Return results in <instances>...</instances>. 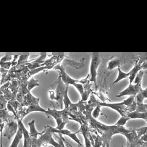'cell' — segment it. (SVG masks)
Segmentation results:
<instances>
[{
    "mask_svg": "<svg viewBox=\"0 0 147 147\" xmlns=\"http://www.w3.org/2000/svg\"><path fill=\"white\" fill-rule=\"evenodd\" d=\"M141 90H142V88H141V83L138 84H129V86L125 89L121 91L119 94L116 95V96L122 97L125 96H134L136 97L141 92Z\"/></svg>",
    "mask_w": 147,
    "mask_h": 147,
    "instance_id": "5b68a950",
    "label": "cell"
},
{
    "mask_svg": "<svg viewBox=\"0 0 147 147\" xmlns=\"http://www.w3.org/2000/svg\"><path fill=\"white\" fill-rule=\"evenodd\" d=\"M47 127H48L49 129L50 130V131L52 132V134H62V136L63 135L67 136H69L70 138H71L73 141H76V142L77 143V144H78L80 146H84L82 144V143L80 142V139H79V138L77 137V136H76V134H77V133H78V131L77 133H72L71 131H70L69 130H67V129L58 130V129H57L56 127H53L50 125H47Z\"/></svg>",
    "mask_w": 147,
    "mask_h": 147,
    "instance_id": "52a82bcc",
    "label": "cell"
},
{
    "mask_svg": "<svg viewBox=\"0 0 147 147\" xmlns=\"http://www.w3.org/2000/svg\"><path fill=\"white\" fill-rule=\"evenodd\" d=\"M101 62H102V59L100 58L99 55L98 54H94L91 55V65H90V82L94 83L95 84L96 87L97 86L96 85V78L97 75H98V68L99 66L100 65ZM97 88V87H96Z\"/></svg>",
    "mask_w": 147,
    "mask_h": 147,
    "instance_id": "277c9868",
    "label": "cell"
},
{
    "mask_svg": "<svg viewBox=\"0 0 147 147\" xmlns=\"http://www.w3.org/2000/svg\"><path fill=\"white\" fill-rule=\"evenodd\" d=\"M49 99L51 101H53L55 99V91L53 90H51V91H49Z\"/></svg>",
    "mask_w": 147,
    "mask_h": 147,
    "instance_id": "44dd1931",
    "label": "cell"
},
{
    "mask_svg": "<svg viewBox=\"0 0 147 147\" xmlns=\"http://www.w3.org/2000/svg\"><path fill=\"white\" fill-rule=\"evenodd\" d=\"M141 70H147V60L141 64Z\"/></svg>",
    "mask_w": 147,
    "mask_h": 147,
    "instance_id": "7402d4cb",
    "label": "cell"
},
{
    "mask_svg": "<svg viewBox=\"0 0 147 147\" xmlns=\"http://www.w3.org/2000/svg\"><path fill=\"white\" fill-rule=\"evenodd\" d=\"M122 147H124V146H122Z\"/></svg>",
    "mask_w": 147,
    "mask_h": 147,
    "instance_id": "484cf974",
    "label": "cell"
},
{
    "mask_svg": "<svg viewBox=\"0 0 147 147\" xmlns=\"http://www.w3.org/2000/svg\"><path fill=\"white\" fill-rule=\"evenodd\" d=\"M131 58H129L127 57H116L114 59H110L107 63V69L108 71H112L115 67H120L121 65L126 63L127 62H130L129 59Z\"/></svg>",
    "mask_w": 147,
    "mask_h": 147,
    "instance_id": "ba28073f",
    "label": "cell"
},
{
    "mask_svg": "<svg viewBox=\"0 0 147 147\" xmlns=\"http://www.w3.org/2000/svg\"><path fill=\"white\" fill-rule=\"evenodd\" d=\"M1 68L5 69L6 70H9L12 68V62H0Z\"/></svg>",
    "mask_w": 147,
    "mask_h": 147,
    "instance_id": "d6986e66",
    "label": "cell"
},
{
    "mask_svg": "<svg viewBox=\"0 0 147 147\" xmlns=\"http://www.w3.org/2000/svg\"><path fill=\"white\" fill-rule=\"evenodd\" d=\"M85 57H83L80 62H78L74 60H72V59H70L69 58H65L61 64L63 66L64 65H70V66L73 67V68L80 70V69H82L85 67V62H85Z\"/></svg>",
    "mask_w": 147,
    "mask_h": 147,
    "instance_id": "9c48e42d",
    "label": "cell"
},
{
    "mask_svg": "<svg viewBox=\"0 0 147 147\" xmlns=\"http://www.w3.org/2000/svg\"><path fill=\"white\" fill-rule=\"evenodd\" d=\"M48 147H54V146H48Z\"/></svg>",
    "mask_w": 147,
    "mask_h": 147,
    "instance_id": "d4e9b609",
    "label": "cell"
},
{
    "mask_svg": "<svg viewBox=\"0 0 147 147\" xmlns=\"http://www.w3.org/2000/svg\"><path fill=\"white\" fill-rule=\"evenodd\" d=\"M127 116L128 117H130V119H144L147 122V111L146 112H139L135 111V112H130L127 115Z\"/></svg>",
    "mask_w": 147,
    "mask_h": 147,
    "instance_id": "7c38bea8",
    "label": "cell"
},
{
    "mask_svg": "<svg viewBox=\"0 0 147 147\" xmlns=\"http://www.w3.org/2000/svg\"><path fill=\"white\" fill-rule=\"evenodd\" d=\"M30 55H20L18 61V66H21V65H28V64L30 62V61L28 60V58Z\"/></svg>",
    "mask_w": 147,
    "mask_h": 147,
    "instance_id": "5bb4252c",
    "label": "cell"
},
{
    "mask_svg": "<svg viewBox=\"0 0 147 147\" xmlns=\"http://www.w3.org/2000/svg\"><path fill=\"white\" fill-rule=\"evenodd\" d=\"M130 120V117H127V115L126 116H122L120 119H119L118 121L116 123L115 125L117 126H121V127H124L125 125L126 124V123L127 122V120Z\"/></svg>",
    "mask_w": 147,
    "mask_h": 147,
    "instance_id": "e0dca14e",
    "label": "cell"
},
{
    "mask_svg": "<svg viewBox=\"0 0 147 147\" xmlns=\"http://www.w3.org/2000/svg\"><path fill=\"white\" fill-rule=\"evenodd\" d=\"M35 120H31L28 123V126L30 127V136L33 139L38 138L41 135H42V131L41 132H38L35 127Z\"/></svg>",
    "mask_w": 147,
    "mask_h": 147,
    "instance_id": "8fae6325",
    "label": "cell"
},
{
    "mask_svg": "<svg viewBox=\"0 0 147 147\" xmlns=\"http://www.w3.org/2000/svg\"><path fill=\"white\" fill-rule=\"evenodd\" d=\"M12 57H13V56H12V55H5V56L2 57V58L0 59V62H10Z\"/></svg>",
    "mask_w": 147,
    "mask_h": 147,
    "instance_id": "ffe728a7",
    "label": "cell"
},
{
    "mask_svg": "<svg viewBox=\"0 0 147 147\" xmlns=\"http://www.w3.org/2000/svg\"><path fill=\"white\" fill-rule=\"evenodd\" d=\"M63 141H64V143H65V145H66V146H67V147H73V146H72L70 145V144H69L68 142H67V140L65 139V138H64V137H63ZM80 147H85V146H80Z\"/></svg>",
    "mask_w": 147,
    "mask_h": 147,
    "instance_id": "603a6c76",
    "label": "cell"
},
{
    "mask_svg": "<svg viewBox=\"0 0 147 147\" xmlns=\"http://www.w3.org/2000/svg\"><path fill=\"white\" fill-rule=\"evenodd\" d=\"M18 127V123L16 119L7 122V123H5V133H3V135L8 139H10L12 136L17 134Z\"/></svg>",
    "mask_w": 147,
    "mask_h": 147,
    "instance_id": "8992f818",
    "label": "cell"
},
{
    "mask_svg": "<svg viewBox=\"0 0 147 147\" xmlns=\"http://www.w3.org/2000/svg\"><path fill=\"white\" fill-rule=\"evenodd\" d=\"M55 70H58L59 73V77H61L62 81L64 82V84H66V85H73L77 88L78 91H79V93L80 94V95L82 96L84 93V84H82L80 83V80H76V79H73V78L70 77L66 71H65V69L63 65L62 64H59L57 66L55 67Z\"/></svg>",
    "mask_w": 147,
    "mask_h": 147,
    "instance_id": "7a4b0ae2",
    "label": "cell"
},
{
    "mask_svg": "<svg viewBox=\"0 0 147 147\" xmlns=\"http://www.w3.org/2000/svg\"><path fill=\"white\" fill-rule=\"evenodd\" d=\"M102 147H109V145H106V144H103V145H102Z\"/></svg>",
    "mask_w": 147,
    "mask_h": 147,
    "instance_id": "cb8c5ba5",
    "label": "cell"
},
{
    "mask_svg": "<svg viewBox=\"0 0 147 147\" xmlns=\"http://www.w3.org/2000/svg\"><path fill=\"white\" fill-rule=\"evenodd\" d=\"M56 86L55 88V99L58 104L59 105L61 109H62L63 108V98H64V94H65V91L67 88V86L66 84H64L62 81L61 77H58L57 80L55 81L54 84L51 85V86Z\"/></svg>",
    "mask_w": 147,
    "mask_h": 147,
    "instance_id": "3957f363",
    "label": "cell"
},
{
    "mask_svg": "<svg viewBox=\"0 0 147 147\" xmlns=\"http://www.w3.org/2000/svg\"><path fill=\"white\" fill-rule=\"evenodd\" d=\"M23 130H22L21 127L19 126L17 134H15V138H14L13 141H12V143L11 144L10 146L9 147H18L19 144H20V141H21V139L23 138Z\"/></svg>",
    "mask_w": 147,
    "mask_h": 147,
    "instance_id": "4fadbf2b",
    "label": "cell"
},
{
    "mask_svg": "<svg viewBox=\"0 0 147 147\" xmlns=\"http://www.w3.org/2000/svg\"><path fill=\"white\" fill-rule=\"evenodd\" d=\"M101 107H102L99 106V105H98V106L96 107L94 109V110H93L92 117H94V119H96H96L98 118V117H99L100 115L106 116L105 114L102 113V110H101Z\"/></svg>",
    "mask_w": 147,
    "mask_h": 147,
    "instance_id": "9a60e30c",
    "label": "cell"
},
{
    "mask_svg": "<svg viewBox=\"0 0 147 147\" xmlns=\"http://www.w3.org/2000/svg\"><path fill=\"white\" fill-rule=\"evenodd\" d=\"M8 104V101L5 99V96L3 95L2 93H1V96H0V108L1 109H3L7 108V105Z\"/></svg>",
    "mask_w": 147,
    "mask_h": 147,
    "instance_id": "ac0fdd59",
    "label": "cell"
},
{
    "mask_svg": "<svg viewBox=\"0 0 147 147\" xmlns=\"http://www.w3.org/2000/svg\"><path fill=\"white\" fill-rule=\"evenodd\" d=\"M39 98H36L34 95H32L31 93L29 92L25 96L23 102L20 104V106L27 107L30 105H34V104H39Z\"/></svg>",
    "mask_w": 147,
    "mask_h": 147,
    "instance_id": "30bf717a",
    "label": "cell"
},
{
    "mask_svg": "<svg viewBox=\"0 0 147 147\" xmlns=\"http://www.w3.org/2000/svg\"><path fill=\"white\" fill-rule=\"evenodd\" d=\"M40 85H41V84L38 83V80H35V79L32 78L29 80L28 83V89L29 91H30L34 87L39 86Z\"/></svg>",
    "mask_w": 147,
    "mask_h": 147,
    "instance_id": "2e32d148",
    "label": "cell"
},
{
    "mask_svg": "<svg viewBox=\"0 0 147 147\" xmlns=\"http://www.w3.org/2000/svg\"><path fill=\"white\" fill-rule=\"evenodd\" d=\"M45 115L48 116V117L49 116H52L55 119L57 123V126L56 127V128L58 130L64 129L65 125L70 121V113H69L68 110L65 108L61 110H57L55 109H52L49 108Z\"/></svg>",
    "mask_w": 147,
    "mask_h": 147,
    "instance_id": "6da1fadb",
    "label": "cell"
}]
</instances>
